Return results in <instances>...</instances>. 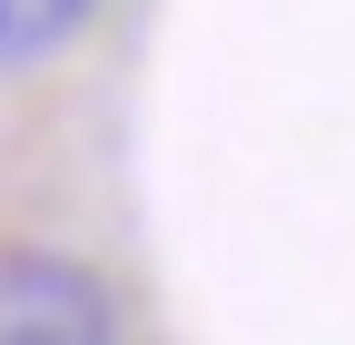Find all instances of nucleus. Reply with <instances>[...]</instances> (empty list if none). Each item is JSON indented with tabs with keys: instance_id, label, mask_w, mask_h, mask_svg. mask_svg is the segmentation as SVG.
I'll list each match as a JSON object with an SVG mask.
<instances>
[{
	"instance_id": "nucleus-2",
	"label": "nucleus",
	"mask_w": 355,
	"mask_h": 345,
	"mask_svg": "<svg viewBox=\"0 0 355 345\" xmlns=\"http://www.w3.org/2000/svg\"><path fill=\"white\" fill-rule=\"evenodd\" d=\"M89 20V0H0V69H20L40 50H60V39Z\"/></svg>"
},
{
	"instance_id": "nucleus-1",
	"label": "nucleus",
	"mask_w": 355,
	"mask_h": 345,
	"mask_svg": "<svg viewBox=\"0 0 355 345\" xmlns=\"http://www.w3.org/2000/svg\"><path fill=\"white\" fill-rule=\"evenodd\" d=\"M0 345H109V296L69 256H0Z\"/></svg>"
}]
</instances>
